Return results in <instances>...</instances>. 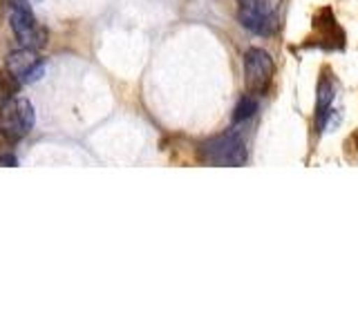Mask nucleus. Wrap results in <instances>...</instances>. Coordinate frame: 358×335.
<instances>
[{
  "mask_svg": "<svg viewBox=\"0 0 358 335\" xmlns=\"http://www.w3.org/2000/svg\"><path fill=\"white\" fill-rule=\"evenodd\" d=\"M9 25L11 31H14L16 40L22 45V47L29 50H43L48 45V31H45L36 18H34L31 7L25 3V0H11L9 3Z\"/></svg>",
  "mask_w": 358,
  "mask_h": 335,
  "instance_id": "nucleus-1",
  "label": "nucleus"
},
{
  "mask_svg": "<svg viewBox=\"0 0 358 335\" xmlns=\"http://www.w3.org/2000/svg\"><path fill=\"white\" fill-rule=\"evenodd\" d=\"M199 159L208 165L238 168L246 163L249 152H246V145L242 139L233 137V134H224V137L208 139L199 145Z\"/></svg>",
  "mask_w": 358,
  "mask_h": 335,
  "instance_id": "nucleus-2",
  "label": "nucleus"
},
{
  "mask_svg": "<svg viewBox=\"0 0 358 335\" xmlns=\"http://www.w3.org/2000/svg\"><path fill=\"white\" fill-rule=\"evenodd\" d=\"M34 128V107L27 98H11L0 110V134L9 143H18Z\"/></svg>",
  "mask_w": 358,
  "mask_h": 335,
  "instance_id": "nucleus-3",
  "label": "nucleus"
},
{
  "mask_svg": "<svg viewBox=\"0 0 358 335\" xmlns=\"http://www.w3.org/2000/svg\"><path fill=\"white\" fill-rule=\"evenodd\" d=\"M280 3L282 0H238V16L242 27L257 34V36H271L278 29L275 11Z\"/></svg>",
  "mask_w": 358,
  "mask_h": 335,
  "instance_id": "nucleus-4",
  "label": "nucleus"
},
{
  "mask_svg": "<svg viewBox=\"0 0 358 335\" xmlns=\"http://www.w3.org/2000/svg\"><path fill=\"white\" fill-rule=\"evenodd\" d=\"M273 74H275V65L268 52L260 47H251L244 54V85L249 94L253 96L266 94L273 83Z\"/></svg>",
  "mask_w": 358,
  "mask_h": 335,
  "instance_id": "nucleus-5",
  "label": "nucleus"
},
{
  "mask_svg": "<svg viewBox=\"0 0 358 335\" xmlns=\"http://www.w3.org/2000/svg\"><path fill=\"white\" fill-rule=\"evenodd\" d=\"M311 47L322 50H345V31L334 18V11L329 7H322L313 16V31L307 38Z\"/></svg>",
  "mask_w": 358,
  "mask_h": 335,
  "instance_id": "nucleus-6",
  "label": "nucleus"
},
{
  "mask_svg": "<svg viewBox=\"0 0 358 335\" xmlns=\"http://www.w3.org/2000/svg\"><path fill=\"white\" fill-rule=\"evenodd\" d=\"M5 70H9L22 85H25V83L38 81V78L43 76V72H45V63L38 56V50L22 47V50H16V52H11L7 56Z\"/></svg>",
  "mask_w": 358,
  "mask_h": 335,
  "instance_id": "nucleus-7",
  "label": "nucleus"
},
{
  "mask_svg": "<svg viewBox=\"0 0 358 335\" xmlns=\"http://www.w3.org/2000/svg\"><path fill=\"white\" fill-rule=\"evenodd\" d=\"M334 92H336V83L329 72H322L320 81H318V94H316V132L322 134L329 126V114H331V103H334Z\"/></svg>",
  "mask_w": 358,
  "mask_h": 335,
  "instance_id": "nucleus-8",
  "label": "nucleus"
},
{
  "mask_svg": "<svg viewBox=\"0 0 358 335\" xmlns=\"http://www.w3.org/2000/svg\"><path fill=\"white\" fill-rule=\"evenodd\" d=\"M20 87H22V83L14 74L9 70H0V103H7V100L16 98Z\"/></svg>",
  "mask_w": 358,
  "mask_h": 335,
  "instance_id": "nucleus-9",
  "label": "nucleus"
},
{
  "mask_svg": "<svg viewBox=\"0 0 358 335\" xmlns=\"http://www.w3.org/2000/svg\"><path fill=\"white\" fill-rule=\"evenodd\" d=\"M257 112V103H255V98L253 94H246L238 100V105H235L233 110V121L235 123H244V121H249L253 114Z\"/></svg>",
  "mask_w": 358,
  "mask_h": 335,
  "instance_id": "nucleus-10",
  "label": "nucleus"
},
{
  "mask_svg": "<svg viewBox=\"0 0 358 335\" xmlns=\"http://www.w3.org/2000/svg\"><path fill=\"white\" fill-rule=\"evenodd\" d=\"M0 163H3V165H18L16 156H11V154H3V156H0Z\"/></svg>",
  "mask_w": 358,
  "mask_h": 335,
  "instance_id": "nucleus-11",
  "label": "nucleus"
},
{
  "mask_svg": "<svg viewBox=\"0 0 358 335\" xmlns=\"http://www.w3.org/2000/svg\"><path fill=\"white\" fill-rule=\"evenodd\" d=\"M350 148H354V152L358 154V134H354V137L350 139Z\"/></svg>",
  "mask_w": 358,
  "mask_h": 335,
  "instance_id": "nucleus-12",
  "label": "nucleus"
}]
</instances>
